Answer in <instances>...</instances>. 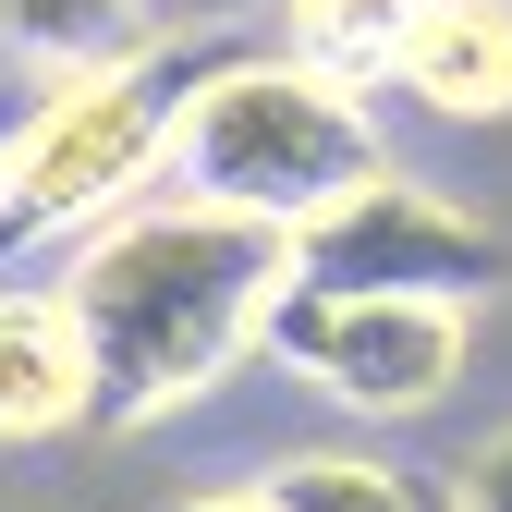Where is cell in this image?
<instances>
[{
	"label": "cell",
	"instance_id": "obj_1",
	"mask_svg": "<svg viewBox=\"0 0 512 512\" xmlns=\"http://www.w3.org/2000/svg\"><path fill=\"white\" fill-rule=\"evenodd\" d=\"M293 293V232L269 220H232L208 196H135L122 220H98L61 269V305L86 330V366H98V439H135L183 403H208L232 366H256L269 342V305Z\"/></svg>",
	"mask_w": 512,
	"mask_h": 512
},
{
	"label": "cell",
	"instance_id": "obj_2",
	"mask_svg": "<svg viewBox=\"0 0 512 512\" xmlns=\"http://www.w3.org/2000/svg\"><path fill=\"white\" fill-rule=\"evenodd\" d=\"M378 171H391V135H378L366 86L317 74L293 49H220L171 98V183L232 220L305 232L342 196H366Z\"/></svg>",
	"mask_w": 512,
	"mask_h": 512
},
{
	"label": "cell",
	"instance_id": "obj_3",
	"mask_svg": "<svg viewBox=\"0 0 512 512\" xmlns=\"http://www.w3.org/2000/svg\"><path fill=\"white\" fill-rule=\"evenodd\" d=\"M196 74V37H147L135 61L37 86L0 122V269L37 244H86L135 196L171 183V98Z\"/></svg>",
	"mask_w": 512,
	"mask_h": 512
},
{
	"label": "cell",
	"instance_id": "obj_4",
	"mask_svg": "<svg viewBox=\"0 0 512 512\" xmlns=\"http://www.w3.org/2000/svg\"><path fill=\"white\" fill-rule=\"evenodd\" d=\"M269 354L281 378H305L317 403H342L366 427H403L427 403H452V378L476 354V305L439 293H354V281H293L269 305Z\"/></svg>",
	"mask_w": 512,
	"mask_h": 512
},
{
	"label": "cell",
	"instance_id": "obj_5",
	"mask_svg": "<svg viewBox=\"0 0 512 512\" xmlns=\"http://www.w3.org/2000/svg\"><path fill=\"white\" fill-rule=\"evenodd\" d=\"M293 281H354V293H439V305H476L512 281V244L452 208V196H427V183L403 171H378L366 196H342L330 220H305L293 232Z\"/></svg>",
	"mask_w": 512,
	"mask_h": 512
},
{
	"label": "cell",
	"instance_id": "obj_6",
	"mask_svg": "<svg viewBox=\"0 0 512 512\" xmlns=\"http://www.w3.org/2000/svg\"><path fill=\"white\" fill-rule=\"evenodd\" d=\"M98 415V366L61 281H13L0 269V452H49V439H86Z\"/></svg>",
	"mask_w": 512,
	"mask_h": 512
},
{
	"label": "cell",
	"instance_id": "obj_7",
	"mask_svg": "<svg viewBox=\"0 0 512 512\" xmlns=\"http://www.w3.org/2000/svg\"><path fill=\"white\" fill-rule=\"evenodd\" d=\"M427 122H512V0H415L391 74Z\"/></svg>",
	"mask_w": 512,
	"mask_h": 512
},
{
	"label": "cell",
	"instance_id": "obj_8",
	"mask_svg": "<svg viewBox=\"0 0 512 512\" xmlns=\"http://www.w3.org/2000/svg\"><path fill=\"white\" fill-rule=\"evenodd\" d=\"M159 25V0H0V61L25 86H61V74H98V61H135Z\"/></svg>",
	"mask_w": 512,
	"mask_h": 512
},
{
	"label": "cell",
	"instance_id": "obj_9",
	"mask_svg": "<svg viewBox=\"0 0 512 512\" xmlns=\"http://www.w3.org/2000/svg\"><path fill=\"white\" fill-rule=\"evenodd\" d=\"M269 13H281L293 61H317V74H342V86H378L403 25H415V0H269Z\"/></svg>",
	"mask_w": 512,
	"mask_h": 512
},
{
	"label": "cell",
	"instance_id": "obj_10",
	"mask_svg": "<svg viewBox=\"0 0 512 512\" xmlns=\"http://www.w3.org/2000/svg\"><path fill=\"white\" fill-rule=\"evenodd\" d=\"M256 488H269L281 512H427V488L403 464H378V452H293V464H269Z\"/></svg>",
	"mask_w": 512,
	"mask_h": 512
},
{
	"label": "cell",
	"instance_id": "obj_11",
	"mask_svg": "<svg viewBox=\"0 0 512 512\" xmlns=\"http://www.w3.org/2000/svg\"><path fill=\"white\" fill-rule=\"evenodd\" d=\"M452 512H512V427L464 452V476H452Z\"/></svg>",
	"mask_w": 512,
	"mask_h": 512
},
{
	"label": "cell",
	"instance_id": "obj_12",
	"mask_svg": "<svg viewBox=\"0 0 512 512\" xmlns=\"http://www.w3.org/2000/svg\"><path fill=\"white\" fill-rule=\"evenodd\" d=\"M232 13H256V0H159V25H171V37H220Z\"/></svg>",
	"mask_w": 512,
	"mask_h": 512
},
{
	"label": "cell",
	"instance_id": "obj_13",
	"mask_svg": "<svg viewBox=\"0 0 512 512\" xmlns=\"http://www.w3.org/2000/svg\"><path fill=\"white\" fill-rule=\"evenodd\" d=\"M159 512H281L269 488H183V500H159Z\"/></svg>",
	"mask_w": 512,
	"mask_h": 512
}]
</instances>
